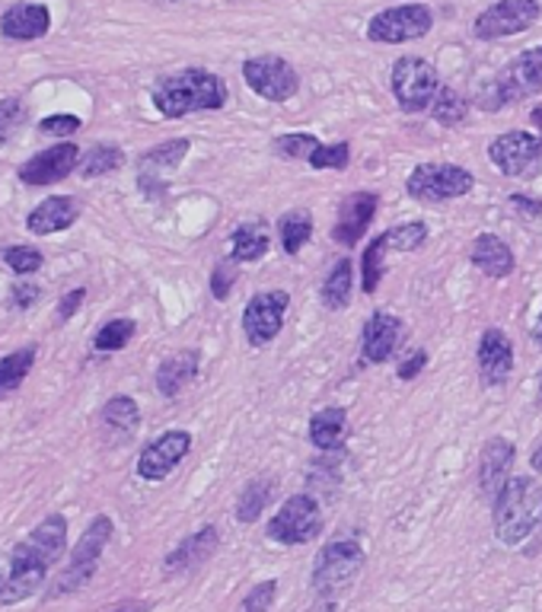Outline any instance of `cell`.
<instances>
[{
	"label": "cell",
	"mask_w": 542,
	"mask_h": 612,
	"mask_svg": "<svg viewBox=\"0 0 542 612\" xmlns=\"http://www.w3.org/2000/svg\"><path fill=\"white\" fill-rule=\"evenodd\" d=\"M242 80L246 87L269 99V102H288L301 90V74L297 67L278 55H259L242 64Z\"/></svg>",
	"instance_id": "obj_11"
},
{
	"label": "cell",
	"mask_w": 542,
	"mask_h": 612,
	"mask_svg": "<svg viewBox=\"0 0 542 612\" xmlns=\"http://www.w3.org/2000/svg\"><path fill=\"white\" fill-rule=\"evenodd\" d=\"M274 498V479L262 476V479H252L246 482V489L237 498V521L240 523H256L262 517V511L271 504Z\"/></svg>",
	"instance_id": "obj_32"
},
{
	"label": "cell",
	"mask_w": 542,
	"mask_h": 612,
	"mask_svg": "<svg viewBox=\"0 0 542 612\" xmlns=\"http://www.w3.org/2000/svg\"><path fill=\"white\" fill-rule=\"evenodd\" d=\"M387 252H390V245H387V237L380 233L377 240H370V245L364 249L361 255V291L364 294H377V287H380V281L387 275Z\"/></svg>",
	"instance_id": "obj_34"
},
{
	"label": "cell",
	"mask_w": 542,
	"mask_h": 612,
	"mask_svg": "<svg viewBox=\"0 0 542 612\" xmlns=\"http://www.w3.org/2000/svg\"><path fill=\"white\" fill-rule=\"evenodd\" d=\"M466 112H469V102L456 90H451V87H441L434 106H431V119L437 124H444V128H453V124L463 122Z\"/></svg>",
	"instance_id": "obj_37"
},
{
	"label": "cell",
	"mask_w": 542,
	"mask_h": 612,
	"mask_svg": "<svg viewBox=\"0 0 542 612\" xmlns=\"http://www.w3.org/2000/svg\"><path fill=\"white\" fill-rule=\"evenodd\" d=\"M513 373V341L505 329H485L479 338V376L485 386H505Z\"/></svg>",
	"instance_id": "obj_20"
},
{
	"label": "cell",
	"mask_w": 542,
	"mask_h": 612,
	"mask_svg": "<svg viewBox=\"0 0 542 612\" xmlns=\"http://www.w3.org/2000/svg\"><path fill=\"white\" fill-rule=\"evenodd\" d=\"M84 300H87V287H74L71 294H64V297L58 300V319H61V323L74 319Z\"/></svg>",
	"instance_id": "obj_48"
},
{
	"label": "cell",
	"mask_w": 542,
	"mask_h": 612,
	"mask_svg": "<svg viewBox=\"0 0 542 612\" xmlns=\"http://www.w3.org/2000/svg\"><path fill=\"white\" fill-rule=\"evenodd\" d=\"M533 341H536V345L542 348V313H540V319H536V329H533Z\"/></svg>",
	"instance_id": "obj_53"
},
{
	"label": "cell",
	"mask_w": 542,
	"mask_h": 612,
	"mask_svg": "<svg viewBox=\"0 0 542 612\" xmlns=\"http://www.w3.org/2000/svg\"><path fill=\"white\" fill-rule=\"evenodd\" d=\"M3 265L17 275H35L42 269V252L35 245H7L3 249Z\"/></svg>",
	"instance_id": "obj_41"
},
{
	"label": "cell",
	"mask_w": 542,
	"mask_h": 612,
	"mask_svg": "<svg viewBox=\"0 0 542 612\" xmlns=\"http://www.w3.org/2000/svg\"><path fill=\"white\" fill-rule=\"evenodd\" d=\"M26 119H30V109H26V102H23L20 96L0 99V147H3L13 134H20V128L26 124Z\"/></svg>",
	"instance_id": "obj_40"
},
{
	"label": "cell",
	"mask_w": 542,
	"mask_h": 612,
	"mask_svg": "<svg viewBox=\"0 0 542 612\" xmlns=\"http://www.w3.org/2000/svg\"><path fill=\"white\" fill-rule=\"evenodd\" d=\"M74 170H80V147L61 141L55 147L30 156V160L17 170V176L26 185H55L61 183V179H67Z\"/></svg>",
	"instance_id": "obj_16"
},
{
	"label": "cell",
	"mask_w": 542,
	"mask_h": 612,
	"mask_svg": "<svg viewBox=\"0 0 542 612\" xmlns=\"http://www.w3.org/2000/svg\"><path fill=\"white\" fill-rule=\"evenodd\" d=\"M109 612H151V603L148 600H124V603L112 606Z\"/></svg>",
	"instance_id": "obj_50"
},
{
	"label": "cell",
	"mask_w": 542,
	"mask_h": 612,
	"mask_svg": "<svg viewBox=\"0 0 542 612\" xmlns=\"http://www.w3.org/2000/svg\"><path fill=\"white\" fill-rule=\"evenodd\" d=\"M52 30V13L45 3H13L3 17H0V32L3 39L13 42H35L45 32Z\"/></svg>",
	"instance_id": "obj_23"
},
{
	"label": "cell",
	"mask_w": 542,
	"mask_h": 612,
	"mask_svg": "<svg viewBox=\"0 0 542 612\" xmlns=\"http://www.w3.org/2000/svg\"><path fill=\"white\" fill-rule=\"evenodd\" d=\"M383 237H387V245L395 249V252H415L427 240V223L424 220H409V223H399V227L387 230Z\"/></svg>",
	"instance_id": "obj_39"
},
{
	"label": "cell",
	"mask_w": 542,
	"mask_h": 612,
	"mask_svg": "<svg viewBox=\"0 0 542 612\" xmlns=\"http://www.w3.org/2000/svg\"><path fill=\"white\" fill-rule=\"evenodd\" d=\"M102 425L112 434H121V440H128L134 430L141 428V408L131 396H112L102 405Z\"/></svg>",
	"instance_id": "obj_29"
},
{
	"label": "cell",
	"mask_w": 542,
	"mask_h": 612,
	"mask_svg": "<svg viewBox=\"0 0 542 612\" xmlns=\"http://www.w3.org/2000/svg\"><path fill=\"white\" fill-rule=\"evenodd\" d=\"M198 368H202V354L198 351H176V354L163 358L160 368H156V376H153L156 393L166 398L180 396L188 383H195Z\"/></svg>",
	"instance_id": "obj_25"
},
{
	"label": "cell",
	"mask_w": 542,
	"mask_h": 612,
	"mask_svg": "<svg viewBox=\"0 0 542 612\" xmlns=\"http://www.w3.org/2000/svg\"><path fill=\"white\" fill-rule=\"evenodd\" d=\"M469 259H473V265H476L483 275L495 277V281H501V277H508L513 272L511 245L505 243L501 237H495V233L476 237Z\"/></svg>",
	"instance_id": "obj_26"
},
{
	"label": "cell",
	"mask_w": 542,
	"mask_h": 612,
	"mask_svg": "<svg viewBox=\"0 0 542 612\" xmlns=\"http://www.w3.org/2000/svg\"><path fill=\"white\" fill-rule=\"evenodd\" d=\"M351 291H355V272H351V259H342L332 265V272L323 281V304L329 309H345L351 304Z\"/></svg>",
	"instance_id": "obj_33"
},
{
	"label": "cell",
	"mask_w": 542,
	"mask_h": 612,
	"mask_svg": "<svg viewBox=\"0 0 542 612\" xmlns=\"http://www.w3.org/2000/svg\"><path fill=\"white\" fill-rule=\"evenodd\" d=\"M39 297H42V287H39V284L17 281L13 291H10V306H13V309H30V306H35Z\"/></svg>",
	"instance_id": "obj_46"
},
{
	"label": "cell",
	"mask_w": 542,
	"mask_h": 612,
	"mask_svg": "<svg viewBox=\"0 0 542 612\" xmlns=\"http://www.w3.org/2000/svg\"><path fill=\"white\" fill-rule=\"evenodd\" d=\"M234 281H237L234 262H220V265L214 269V275H212L214 300H227V297L234 294Z\"/></svg>",
	"instance_id": "obj_44"
},
{
	"label": "cell",
	"mask_w": 542,
	"mask_h": 612,
	"mask_svg": "<svg viewBox=\"0 0 542 612\" xmlns=\"http://www.w3.org/2000/svg\"><path fill=\"white\" fill-rule=\"evenodd\" d=\"M364 568V546L358 539H335L329 546H323L316 561H313V575L310 587L316 597H335L338 590H345L348 583L361 575Z\"/></svg>",
	"instance_id": "obj_6"
},
{
	"label": "cell",
	"mask_w": 542,
	"mask_h": 612,
	"mask_svg": "<svg viewBox=\"0 0 542 612\" xmlns=\"http://www.w3.org/2000/svg\"><path fill=\"white\" fill-rule=\"evenodd\" d=\"M513 459H517V447H513L508 437H491L483 447V457H479V489L485 498H498L501 489L511 482Z\"/></svg>",
	"instance_id": "obj_19"
},
{
	"label": "cell",
	"mask_w": 542,
	"mask_h": 612,
	"mask_svg": "<svg viewBox=\"0 0 542 612\" xmlns=\"http://www.w3.org/2000/svg\"><path fill=\"white\" fill-rule=\"evenodd\" d=\"M323 507L313 494H291L281 511L274 514L265 526L271 543L281 546H306L310 539H316L323 533Z\"/></svg>",
	"instance_id": "obj_9"
},
{
	"label": "cell",
	"mask_w": 542,
	"mask_h": 612,
	"mask_svg": "<svg viewBox=\"0 0 542 612\" xmlns=\"http://www.w3.org/2000/svg\"><path fill=\"white\" fill-rule=\"evenodd\" d=\"M488 160L505 173V176H527L542 160V141L540 134L530 131H508L498 134L488 144Z\"/></svg>",
	"instance_id": "obj_14"
},
{
	"label": "cell",
	"mask_w": 542,
	"mask_h": 612,
	"mask_svg": "<svg viewBox=\"0 0 542 612\" xmlns=\"http://www.w3.org/2000/svg\"><path fill=\"white\" fill-rule=\"evenodd\" d=\"M217 546H220L217 526H202L198 533L185 536L180 546L163 558V571H166V575H185V571L205 565L214 551H217Z\"/></svg>",
	"instance_id": "obj_22"
},
{
	"label": "cell",
	"mask_w": 542,
	"mask_h": 612,
	"mask_svg": "<svg viewBox=\"0 0 542 612\" xmlns=\"http://www.w3.org/2000/svg\"><path fill=\"white\" fill-rule=\"evenodd\" d=\"M491 526L501 546H523L542 529V485L530 476H513L491 507Z\"/></svg>",
	"instance_id": "obj_3"
},
{
	"label": "cell",
	"mask_w": 542,
	"mask_h": 612,
	"mask_svg": "<svg viewBox=\"0 0 542 612\" xmlns=\"http://www.w3.org/2000/svg\"><path fill=\"white\" fill-rule=\"evenodd\" d=\"M348 163H351V144H348V141L319 147V151L310 156V166H313V170H345Z\"/></svg>",
	"instance_id": "obj_42"
},
{
	"label": "cell",
	"mask_w": 542,
	"mask_h": 612,
	"mask_svg": "<svg viewBox=\"0 0 542 612\" xmlns=\"http://www.w3.org/2000/svg\"><path fill=\"white\" fill-rule=\"evenodd\" d=\"M112 521L109 517H96V521L84 529V536H80V543L74 546L71 551V558H67V568H64V575H61L55 587L48 590V600H58V597H67V593H77L80 587H87L90 578L96 575V568H99V558H102V551L109 546V539H112Z\"/></svg>",
	"instance_id": "obj_5"
},
{
	"label": "cell",
	"mask_w": 542,
	"mask_h": 612,
	"mask_svg": "<svg viewBox=\"0 0 542 612\" xmlns=\"http://www.w3.org/2000/svg\"><path fill=\"white\" fill-rule=\"evenodd\" d=\"M405 188L422 205H444L469 195L476 188V176L456 163H422L412 170Z\"/></svg>",
	"instance_id": "obj_8"
},
{
	"label": "cell",
	"mask_w": 542,
	"mask_h": 612,
	"mask_svg": "<svg viewBox=\"0 0 542 612\" xmlns=\"http://www.w3.org/2000/svg\"><path fill=\"white\" fill-rule=\"evenodd\" d=\"M35 354H39L35 345H23V348L0 358V398L13 396L26 383L32 364H35Z\"/></svg>",
	"instance_id": "obj_28"
},
{
	"label": "cell",
	"mask_w": 542,
	"mask_h": 612,
	"mask_svg": "<svg viewBox=\"0 0 542 612\" xmlns=\"http://www.w3.org/2000/svg\"><path fill=\"white\" fill-rule=\"evenodd\" d=\"M274 597H278V581L256 583V587L242 597L240 612H269L271 606H274Z\"/></svg>",
	"instance_id": "obj_43"
},
{
	"label": "cell",
	"mask_w": 542,
	"mask_h": 612,
	"mask_svg": "<svg viewBox=\"0 0 542 612\" xmlns=\"http://www.w3.org/2000/svg\"><path fill=\"white\" fill-rule=\"evenodd\" d=\"M288 306H291V294L288 291H262L256 294L246 309H242V332L246 341L252 348H262L278 338L281 326H284V316H288Z\"/></svg>",
	"instance_id": "obj_13"
},
{
	"label": "cell",
	"mask_w": 542,
	"mask_h": 612,
	"mask_svg": "<svg viewBox=\"0 0 542 612\" xmlns=\"http://www.w3.org/2000/svg\"><path fill=\"white\" fill-rule=\"evenodd\" d=\"M542 92V45L536 48H527L513 58L483 92V109L488 112H498L511 102L520 99H530V96H540Z\"/></svg>",
	"instance_id": "obj_4"
},
{
	"label": "cell",
	"mask_w": 542,
	"mask_h": 612,
	"mask_svg": "<svg viewBox=\"0 0 542 612\" xmlns=\"http://www.w3.org/2000/svg\"><path fill=\"white\" fill-rule=\"evenodd\" d=\"M348 430V412L342 405H326L310 415V444L323 453L338 450Z\"/></svg>",
	"instance_id": "obj_27"
},
{
	"label": "cell",
	"mask_w": 542,
	"mask_h": 612,
	"mask_svg": "<svg viewBox=\"0 0 542 612\" xmlns=\"http://www.w3.org/2000/svg\"><path fill=\"white\" fill-rule=\"evenodd\" d=\"M39 131L52 134V138H71L80 131V119L77 116H48V119H42Z\"/></svg>",
	"instance_id": "obj_45"
},
{
	"label": "cell",
	"mask_w": 542,
	"mask_h": 612,
	"mask_svg": "<svg viewBox=\"0 0 542 612\" xmlns=\"http://www.w3.org/2000/svg\"><path fill=\"white\" fill-rule=\"evenodd\" d=\"M427 368V351L424 348H419V351H412L405 361H399V368H395V376L399 380H415L422 370Z\"/></svg>",
	"instance_id": "obj_47"
},
{
	"label": "cell",
	"mask_w": 542,
	"mask_h": 612,
	"mask_svg": "<svg viewBox=\"0 0 542 612\" xmlns=\"http://www.w3.org/2000/svg\"><path fill=\"white\" fill-rule=\"evenodd\" d=\"M530 122H533V128H536V134H540V141H542V102L540 106H533V112H530Z\"/></svg>",
	"instance_id": "obj_52"
},
{
	"label": "cell",
	"mask_w": 542,
	"mask_h": 612,
	"mask_svg": "<svg viewBox=\"0 0 542 612\" xmlns=\"http://www.w3.org/2000/svg\"><path fill=\"white\" fill-rule=\"evenodd\" d=\"M80 217V201L71 195H52L39 208H32L26 217V230L35 237H55L61 230L74 227Z\"/></svg>",
	"instance_id": "obj_24"
},
{
	"label": "cell",
	"mask_w": 542,
	"mask_h": 612,
	"mask_svg": "<svg viewBox=\"0 0 542 612\" xmlns=\"http://www.w3.org/2000/svg\"><path fill=\"white\" fill-rule=\"evenodd\" d=\"M269 233L262 223H242L230 237V249H234V262H259L262 255H269Z\"/></svg>",
	"instance_id": "obj_31"
},
{
	"label": "cell",
	"mask_w": 542,
	"mask_h": 612,
	"mask_svg": "<svg viewBox=\"0 0 542 612\" xmlns=\"http://www.w3.org/2000/svg\"><path fill=\"white\" fill-rule=\"evenodd\" d=\"M138 332V323L134 319H109L96 338H93V351H99V354H112V351H121V348H128V341L134 338Z\"/></svg>",
	"instance_id": "obj_36"
},
{
	"label": "cell",
	"mask_w": 542,
	"mask_h": 612,
	"mask_svg": "<svg viewBox=\"0 0 542 612\" xmlns=\"http://www.w3.org/2000/svg\"><path fill=\"white\" fill-rule=\"evenodd\" d=\"M310 237H313V215L306 208H294L278 217V240L288 255H297L310 243Z\"/></svg>",
	"instance_id": "obj_30"
},
{
	"label": "cell",
	"mask_w": 542,
	"mask_h": 612,
	"mask_svg": "<svg viewBox=\"0 0 542 612\" xmlns=\"http://www.w3.org/2000/svg\"><path fill=\"white\" fill-rule=\"evenodd\" d=\"M434 26V13L424 3H402L380 10L370 23H367V39L377 45H405L424 39Z\"/></svg>",
	"instance_id": "obj_10"
},
{
	"label": "cell",
	"mask_w": 542,
	"mask_h": 612,
	"mask_svg": "<svg viewBox=\"0 0 542 612\" xmlns=\"http://www.w3.org/2000/svg\"><path fill=\"white\" fill-rule=\"evenodd\" d=\"M530 466H533L536 472H542V440L536 444V447H533V450H530Z\"/></svg>",
	"instance_id": "obj_51"
},
{
	"label": "cell",
	"mask_w": 542,
	"mask_h": 612,
	"mask_svg": "<svg viewBox=\"0 0 542 612\" xmlns=\"http://www.w3.org/2000/svg\"><path fill=\"white\" fill-rule=\"evenodd\" d=\"M377 205H380V198L373 192H351L338 205V217H335V227H332V240L338 245H345V249L361 243L370 220L377 215Z\"/></svg>",
	"instance_id": "obj_17"
},
{
	"label": "cell",
	"mask_w": 542,
	"mask_h": 612,
	"mask_svg": "<svg viewBox=\"0 0 542 612\" xmlns=\"http://www.w3.org/2000/svg\"><path fill=\"white\" fill-rule=\"evenodd\" d=\"M188 147H192L188 138H173V141H163V144H156L148 153H141V160H138V185H141V192L156 195L163 188V176L180 166Z\"/></svg>",
	"instance_id": "obj_18"
},
{
	"label": "cell",
	"mask_w": 542,
	"mask_h": 612,
	"mask_svg": "<svg viewBox=\"0 0 542 612\" xmlns=\"http://www.w3.org/2000/svg\"><path fill=\"white\" fill-rule=\"evenodd\" d=\"M121 163H124L121 147H116V144H96L80 160V176L84 179H99V176H109V173L121 170Z\"/></svg>",
	"instance_id": "obj_35"
},
{
	"label": "cell",
	"mask_w": 542,
	"mask_h": 612,
	"mask_svg": "<svg viewBox=\"0 0 542 612\" xmlns=\"http://www.w3.org/2000/svg\"><path fill=\"white\" fill-rule=\"evenodd\" d=\"M405 332L402 319L392 316L387 309H377L367 323H364L361 332V351L370 364H383L387 358H392V351L399 348V338Z\"/></svg>",
	"instance_id": "obj_21"
},
{
	"label": "cell",
	"mask_w": 542,
	"mask_h": 612,
	"mask_svg": "<svg viewBox=\"0 0 542 612\" xmlns=\"http://www.w3.org/2000/svg\"><path fill=\"white\" fill-rule=\"evenodd\" d=\"M542 17L540 0H498L488 10H483L473 23V35L479 42H495V39H508L520 32L533 30V23Z\"/></svg>",
	"instance_id": "obj_12"
},
{
	"label": "cell",
	"mask_w": 542,
	"mask_h": 612,
	"mask_svg": "<svg viewBox=\"0 0 542 612\" xmlns=\"http://www.w3.org/2000/svg\"><path fill=\"white\" fill-rule=\"evenodd\" d=\"M153 109L163 119H185L192 112H217L227 106V84L205 67H185L153 84Z\"/></svg>",
	"instance_id": "obj_2"
},
{
	"label": "cell",
	"mask_w": 542,
	"mask_h": 612,
	"mask_svg": "<svg viewBox=\"0 0 542 612\" xmlns=\"http://www.w3.org/2000/svg\"><path fill=\"white\" fill-rule=\"evenodd\" d=\"M319 147H323V144H319L313 134H303V131L281 134V138L271 141V151L278 153V156H284V160H306V163H310V156L319 151Z\"/></svg>",
	"instance_id": "obj_38"
},
{
	"label": "cell",
	"mask_w": 542,
	"mask_h": 612,
	"mask_svg": "<svg viewBox=\"0 0 542 612\" xmlns=\"http://www.w3.org/2000/svg\"><path fill=\"white\" fill-rule=\"evenodd\" d=\"M390 87L399 109L415 116V112H431V106H434V99H437V92H441L444 84H441L434 64L405 55V58H399L392 64Z\"/></svg>",
	"instance_id": "obj_7"
},
{
	"label": "cell",
	"mask_w": 542,
	"mask_h": 612,
	"mask_svg": "<svg viewBox=\"0 0 542 612\" xmlns=\"http://www.w3.org/2000/svg\"><path fill=\"white\" fill-rule=\"evenodd\" d=\"M67 549V521L64 514H48L42 523H35L26 539L10 551V565L0 575V603L13 606L30 600L45 583L52 565Z\"/></svg>",
	"instance_id": "obj_1"
},
{
	"label": "cell",
	"mask_w": 542,
	"mask_h": 612,
	"mask_svg": "<svg viewBox=\"0 0 542 612\" xmlns=\"http://www.w3.org/2000/svg\"><path fill=\"white\" fill-rule=\"evenodd\" d=\"M192 450V434L188 430H163L156 440L144 447V453L138 459V476L144 482H163L170 472H176L182 459Z\"/></svg>",
	"instance_id": "obj_15"
},
{
	"label": "cell",
	"mask_w": 542,
	"mask_h": 612,
	"mask_svg": "<svg viewBox=\"0 0 542 612\" xmlns=\"http://www.w3.org/2000/svg\"><path fill=\"white\" fill-rule=\"evenodd\" d=\"M511 205L517 208V211H523V215L542 217V201H536V198H527V195H511Z\"/></svg>",
	"instance_id": "obj_49"
}]
</instances>
